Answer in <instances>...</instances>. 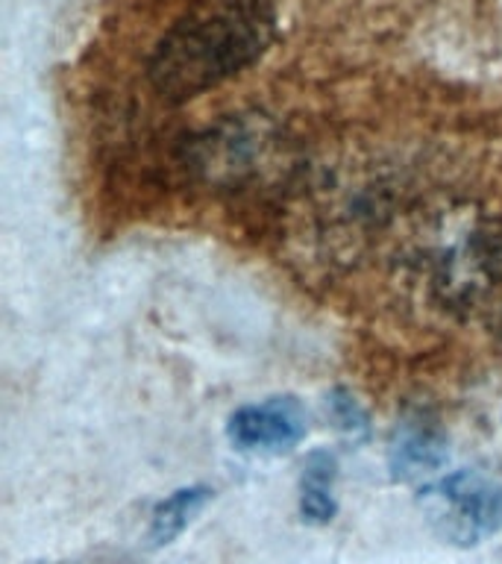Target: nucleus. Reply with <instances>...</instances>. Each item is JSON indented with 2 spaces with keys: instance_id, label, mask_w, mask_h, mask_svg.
<instances>
[{
  "instance_id": "nucleus-8",
  "label": "nucleus",
  "mask_w": 502,
  "mask_h": 564,
  "mask_svg": "<svg viewBox=\"0 0 502 564\" xmlns=\"http://www.w3.org/2000/svg\"><path fill=\"white\" fill-rule=\"evenodd\" d=\"M209 500L211 491L206 485L179 488V491H174L171 497H165V500L153 509V514H150V544L167 546L171 541H176Z\"/></svg>"
},
{
  "instance_id": "nucleus-10",
  "label": "nucleus",
  "mask_w": 502,
  "mask_h": 564,
  "mask_svg": "<svg viewBox=\"0 0 502 564\" xmlns=\"http://www.w3.org/2000/svg\"><path fill=\"white\" fill-rule=\"evenodd\" d=\"M493 326H496V333L502 335V303H500V312H496V321H493Z\"/></svg>"
},
{
  "instance_id": "nucleus-6",
  "label": "nucleus",
  "mask_w": 502,
  "mask_h": 564,
  "mask_svg": "<svg viewBox=\"0 0 502 564\" xmlns=\"http://www.w3.org/2000/svg\"><path fill=\"white\" fill-rule=\"evenodd\" d=\"M447 462V435L426 414H408L396 423L388 447V465L396 479H417Z\"/></svg>"
},
{
  "instance_id": "nucleus-2",
  "label": "nucleus",
  "mask_w": 502,
  "mask_h": 564,
  "mask_svg": "<svg viewBox=\"0 0 502 564\" xmlns=\"http://www.w3.org/2000/svg\"><path fill=\"white\" fill-rule=\"evenodd\" d=\"M502 273V232L491 218L470 215L438 232L429 280L447 306H473Z\"/></svg>"
},
{
  "instance_id": "nucleus-9",
  "label": "nucleus",
  "mask_w": 502,
  "mask_h": 564,
  "mask_svg": "<svg viewBox=\"0 0 502 564\" xmlns=\"http://www.w3.org/2000/svg\"><path fill=\"white\" fill-rule=\"evenodd\" d=\"M335 412H338V421H341L343 430H364V412L352 403L350 397H338L335 400Z\"/></svg>"
},
{
  "instance_id": "nucleus-4",
  "label": "nucleus",
  "mask_w": 502,
  "mask_h": 564,
  "mask_svg": "<svg viewBox=\"0 0 502 564\" xmlns=\"http://www.w3.org/2000/svg\"><path fill=\"white\" fill-rule=\"evenodd\" d=\"M421 506L449 544L476 546L502 529V479L479 467H465L426 485Z\"/></svg>"
},
{
  "instance_id": "nucleus-5",
  "label": "nucleus",
  "mask_w": 502,
  "mask_h": 564,
  "mask_svg": "<svg viewBox=\"0 0 502 564\" xmlns=\"http://www.w3.org/2000/svg\"><path fill=\"white\" fill-rule=\"evenodd\" d=\"M308 414L297 397H268L262 403L241 405L227 423L229 444L238 453L280 456L306 438Z\"/></svg>"
},
{
  "instance_id": "nucleus-7",
  "label": "nucleus",
  "mask_w": 502,
  "mask_h": 564,
  "mask_svg": "<svg viewBox=\"0 0 502 564\" xmlns=\"http://www.w3.org/2000/svg\"><path fill=\"white\" fill-rule=\"evenodd\" d=\"M335 479H338V462L329 453H312L303 465L299 476V511L308 523H329L338 511L335 500Z\"/></svg>"
},
{
  "instance_id": "nucleus-3",
  "label": "nucleus",
  "mask_w": 502,
  "mask_h": 564,
  "mask_svg": "<svg viewBox=\"0 0 502 564\" xmlns=\"http://www.w3.org/2000/svg\"><path fill=\"white\" fill-rule=\"evenodd\" d=\"M282 156V132L264 115H229L185 148V165L203 183L238 188Z\"/></svg>"
},
{
  "instance_id": "nucleus-1",
  "label": "nucleus",
  "mask_w": 502,
  "mask_h": 564,
  "mask_svg": "<svg viewBox=\"0 0 502 564\" xmlns=\"http://www.w3.org/2000/svg\"><path fill=\"white\" fill-rule=\"evenodd\" d=\"M273 33V0H200L150 53V86L171 104H185L255 65Z\"/></svg>"
}]
</instances>
